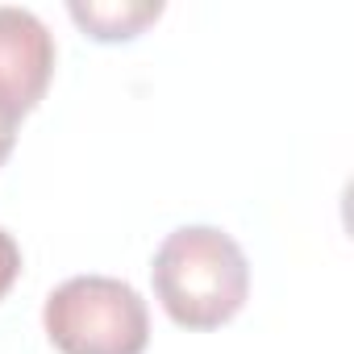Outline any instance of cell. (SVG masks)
Listing matches in <instances>:
<instances>
[{
	"instance_id": "cell-1",
	"label": "cell",
	"mask_w": 354,
	"mask_h": 354,
	"mask_svg": "<svg viewBox=\"0 0 354 354\" xmlns=\"http://www.w3.org/2000/svg\"><path fill=\"white\" fill-rule=\"evenodd\" d=\"M154 296L184 329H217L234 321L250 296L246 250L217 225H180L162 238L150 263Z\"/></svg>"
},
{
	"instance_id": "cell-2",
	"label": "cell",
	"mask_w": 354,
	"mask_h": 354,
	"mask_svg": "<svg viewBox=\"0 0 354 354\" xmlns=\"http://www.w3.org/2000/svg\"><path fill=\"white\" fill-rule=\"evenodd\" d=\"M46 337L59 354H142L150 313L133 283L113 275H71L42 304Z\"/></svg>"
},
{
	"instance_id": "cell-3",
	"label": "cell",
	"mask_w": 354,
	"mask_h": 354,
	"mask_svg": "<svg viewBox=\"0 0 354 354\" xmlns=\"http://www.w3.org/2000/svg\"><path fill=\"white\" fill-rule=\"evenodd\" d=\"M55 75V38L34 9L0 5V96L21 117L46 96Z\"/></svg>"
},
{
	"instance_id": "cell-4",
	"label": "cell",
	"mask_w": 354,
	"mask_h": 354,
	"mask_svg": "<svg viewBox=\"0 0 354 354\" xmlns=\"http://www.w3.org/2000/svg\"><path fill=\"white\" fill-rule=\"evenodd\" d=\"M67 13L96 42H125L162 17V0H71Z\"/></svg>"
},
{
	"instance_id": "cell-5",
	"label": "cell",
	"mask_w": 354,
	"mask_h": 354,
	"mask_svg": "<svg viewBox=\"0 0 354 354\" xmlns=\"http://www.w3.org/2000/svg\"><path fill=\"white\" fill-rule=\"evenodd\" d=\"M17 275H21V246L5 225H0V300H5V292L17 283Z\"/></svg>"
},
{
	"instance_id": "cell-6",
	"label": "cell",
	"mask_w": 354,
	"mask_h": 354,
	"mask_svg": "<svg viewBox=\"0 0 354 354\" xmlns=\"http://www.w3.org/2000/svg\"><path fill=\"white\" fill-rule=\"evenodd\" d=\"M17 121H21V113L0 96V162H5L9 154H13V142H17Z\"/></svg>"
}]
</instances>
